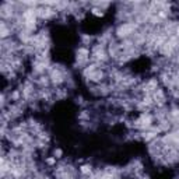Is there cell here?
Segmentation results:
<instances>
[{
  "label": "cell",
  "instance_id": "1",
  "mask_svg": "<svg viewBox=\"0 0 179 179\" xmlns=\"http://www.w3.org/2000/svg\"><path fill=\"white\" fill-rule=\"evenodd\" d=\"M81 172L83 173H90L91 172V167H81Z\"/></svg>",
  "mask_w": 179,
  "mask_h": 179
}]
</instances>
